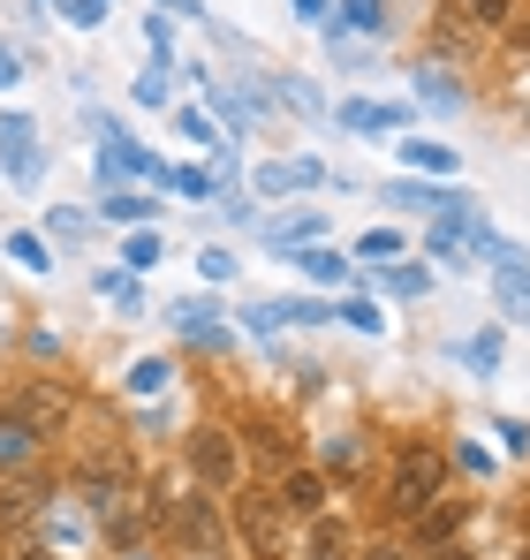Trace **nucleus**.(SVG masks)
<instances>
[{"mask_svg": "<svg viewBox=\"0 0 530 560\" xmlns=\"http://www.w3.org/2000/svg\"><path fill=\"white\" fill-rule=\"evenodd\" d=\"M235 530H243V546L258 560H288V508H280V492L243 485L235 492Z\"/></svg>", "mask_w": 530, "mask_h": 560, "instance_id": "1", "label": "nucleus"}, {"mask_svg": "<svg viewBox=\"0 0 530 560\" xmlns=\"http://www.w3.org/2000/svg\"><path fill=\"white\" fill-rule=\"evenodd\" d=\"M447 485V455L440 447H402V463L387 477V500H394V515H417L425 500H440Z\"/></svg>", "mask_w": 530, "mask_h": 560, "instance_id": "2", "label": "nucleus"}, {"mask_svg": "<svg viewBox=\"0 0 530 560\" xmlns=\"http://www.w3.org/2000/svg\"><path fill=\"white\" fill-rule=\"evenodd\" d=\"M15 417H23V424H31L38 440H54V432H61L69 417H77V401H69L61 386H23V394H15Z\"/></svg>", "mask_w": 530, "mask_h": 560, "instance_id": "3", "label": "nucleus"}, {"mask_svg": "<svg viewBox=\"0 0 530 560\" xmlns=\"http://www.w3.org/2000/svg\"><path fill=\"white\" fill-rule=\"evenodd\" d=\"M189 469H197L205 492L212 485H235V440L228 432H189Z\"/></svg>", "mask_w": 530, "mask_h": 560, "instance_id": "4", "label": "nucleus"}, {"mask_svg": "<svg viewBox=\"0 0 530 560\" xmlns=\"http://www.w3.org/2000/svg\"><path fill=\"white\" fill-rule=\"evenodd\" d=\"M175 538L189 553H220V500H175Z\"/></svg>", "mask_w": 530, "mask_h": 560, "instance_id": "5", "label": "nucleus"}, {"mask_svg": "<svg viewBox=\"0 0 530 560\" xmlns=\"http://www.w3.org/2000/svg\"><path fill=\"white\" fill-rule=\"evenodd\" d=\"M462 523H470V500H425L410 538H417L425 553H440V546H454V530H462Z\"/></svg>", "mask_w": 530, "mask_h": 560, "instance_id": "6", "label": "nucleus"}, {"mask_svg": "<svg viewBox=\"0 0 530 560\" xmlns=\"http://www.w3.org/2000/svg\"><path fill=\"white\" fill-rule=\"evenodd\" d=\"M38 515H46V485H8V492H0V530H8V538H23Z\"/></svg>", "mask_w": 530, "mask_h": 560, "instance_id": "7", "label": "nucleus"}, {"mask_svg": "<svg viewBox=\"0 0 530 560\" xmlns=\"http://www.w3.org/2000/svg\"><path fill=\"white\" fill-rule=\"evenodd\" d=\"M280 508L288 515H326V477L319 469H288L280 477Z\"/></svg>", "mask_w": 530, "mask_h": 560, "instance_id": "8", "label": "nucleus"}, {"mask_svg": "<svg viewBox=\"0 0 530 560\" xmlns=\"http://www.w3.org/2000/svg\"><path fill=\"white\" fill-rule=\"evenodd\" d=\"M0 160H8V175L15 183H38V152H31V121H0Z\"/></svg>", "mask_w": 530, "mask_h": 560, "instance_id": "9", "label": "nucleus"}, {"mask_svg": "<svg viewBox=\"0 0 530 560\" xmlns=\"http://www.w3.org/2000/svg\"><path fill=\"white\" fill-rule=\"evenodd\" d=\"M311 183H326V167H319V160H280V167H258L265 197H288V189H311Z\"/></svg>", "mask_w": 530, "mask_h": 560, "instance_id": "10", "label": "nucleus"}, {"mask_svg": "<svg viewBox=\"0 0 530 560\" xmlns=\"http://www.w3.org/2000/svg\"><path fill=\"white\" fill-rule=\"evenodd\" d=\"M311 560H349V523L311 515Z\"/></svg>", "mask_w": 530, "mask_h": 560, "instance_id": "11", "label": "nucleus"}, {"mask_svg": "<svg viewBox=\"0 0 530 560\" xmlns=\"http://www.w3.org/2000/svg\"><path fill=\"white\" fill-rule=\"evenodd\" d=\"M342 121H349V129H402V106H379V98H349V106H342Z\"/></svg>", "mask_w": 530, "mask_h": 560, "instance_id": "12", "label": "nucleus"}, {"mask_svg": "<svg viewBox=\"0 0 530 560\" xmlns=\"http://www.w3.org/2000/svg\"><path fill=\"white\" fill-rule=\"evenodd\" d=\"M31 447H38V432H31L15 409H0V463H23Z\"/></svg>", "mask_w": 530, "mask_h": 560, "instance_id": "13", "label": "nucleus"}, {"mask_svg": "<svg viewBox=\"0 0 530 560\" xmlns=\"http://www.w3.org/2000/svg\"><path fill=\"white\" fill-rule=\"evenodd\" d=\"M251 440H258V455L265 463H296V432H288V424H251Z\"/></svg>", "mask_w": 530, "mask_h": 560, "instance_id": "14", "label": "nucleus"}, {"mask_svg": "<svg viewBox=\"0 0 530 560\" xmlns=\"http://www.w3.org/2000/svg\"><path fill=\"white\" fill-rule=\"evenodd\" d=\"M394 205H410V212H447V205H454V189H433V183H394Z\"/></svg>", "mask_w": 530, "mask_h": 560, "instance_id": "15", "label": "nucleus"}, {"mask_svg": "<svg viewBox=\"0 0 530 560\" xmlns=\"http://www.w3.org/2000/svg\"><path fill=\"white\" fill-rule=\"evenodd\" d=\"M296 266H303L311 280H349V266H342L334 250H319V243H303V250H296Z\"/></svg>", "mask_w": 530, "mask_h": 560, "instance_id": "16", "label": "nucleus"}, {"mask_svg": "<svg viewBox=\"0 0 530 560\" xmlns=\"http://www.w3.org/2000/svg\"><path fill=\"white\" fill-rule=\"evenodd\" d=\"M265 235H273L280 250H303V243H319V220H273Z\"/></svg>", "mask_w": 530, "mask_h": 560, "instance_id": "17", "label": "nucleus"}, {"mask_svg": "<svg viewBox=\"0 0 530 560\" xmlns=\"http://www.w3.org/2000/svg\"><path fill=\"white\" fill-rule=\"evenodd\" d=\"M342 23H356V31H387V0H342Z\"/></svg>", "mask_w": 530, "mask_h": 560, "instance_id": "18", "label": "nucleus"}, {"mask_svg": "<svg viewBox=\"0 0 530 560\" xmlns=\"http://www.w3.org/2000/svg\"><path fill=\"white\" fill-rule=\"evenodd\" d=\"M402 160H410V167H433V175L454 167V152H447V144H425V137H417V144H402Z\"/></svg>", "mask_w": 530, "mask_h": 560, "instance_id": "19", "label": "nucleus"}, {"mask_svg": "<svg viewBox=\"0 0 530 560\" xmlns=\"http://www.w3.org/2000/svg\"><path fill=\"white\" fill-rule=\"evenodd\" d=\"M417 92L433 98V106H440V114H454V106H462V84H447L440 69H425V84H417Z\"/></svg>", "mask_w": 530, "mask_h": 560, "instance_id": "20", "label": "nucleus"}, {"mask_svg": "<svg viewBox=\"0 0 530 560\" xmlns=\"http://www.w3.org/2000/svg\"><path fill=\"white\" fill-rule=\"evenodd\" d=\"M379 280H387L394 295H425V288H433V280L417 273V266H387V273H379Z\"/></svg>", "mask_w": 530, "mask_h": 560, "instance_id": "21", "label": "nucleus"}, {"mask_svg": "<svg viewBox=\"0 0 530 560\" xmlns=\"http://www.w3.org/2000/svg\"><path fill=\"white\" fill-rule=\"evenodd\" d=\"M273 92L288 98V106H296V114H319V92H311V84H296V77H280V84H273Z\"/></svg>", "mask_w": 530, "mask_h": 560, "instance_id": "22", "label": "nucleus"}, {"mask_svg": "<svg viewBox=\"0 0 530 560\" xmlns=\"http://www.w3.org/2000/svg\"><path fill=\"white\" fill-rule=\"evenodd\" d=\"M168 364H152V357H145V364H137V372H129V386H137V394H160V386H168Z\"/></svg>", "mask_w": 530, "mask_h": 560, "instance_id": "23", "label": "nucleus"}, {"mask_svg": "<svg viewBox=\"0 0 530 560\" xmlns=\"http://www.w3.org/2000/svg\"><path fill=\"white\" fill-rule=\"evenodd\" d=\"M356 250H364V258H394V250H402V235H394V228H371Z\"/></svg>", "mask_w": 530, "mask_h": 560, "instance_id": "24", "label": "nucleus"}, {"mask_svg": "<svg viewBox=\"0 0 530 560\" xmlns=\"http://www.w3.org/2000/svg\"><path fill=\"white\" fill-rule=\"evenodd\" d=\"M334 318H349L356 334H379V326H387V318H379V311H371V303H342V311H334Z\"/></svg>", "mask_w": 530, "mask_h": 560, "instance_id": "25", "label": "nucleus"}, {"mask_svg": "<svg viewBox=\"0 0 530 560\" xmlns=\"http://www.w3.org/2000/svg\"><path fill=\"white\" fill-rule=\"evenodd\" d=\"M114 220H152V197H106Z\"/></svg>", "mask_w": 530, "mask_h": 560, "instance_id": "26", "label": "nucleus"}, {"mask_svg": "<svg viewBox=\"0 0 530 560\" xmlns=\"http://www.w3.org/2000/svg\"><path fill=\"white\" fill-rule=\"evenodd\" d=\"M8 250H15V258H23V266H38V273H46V266H54V258H46V243H38V235H15V243H8Z\"/></svg>", "mask_w": 530, "mask_h": 560, "instance_id": "27", "label": "nucleus"}, {"mask_svg": "<svg viewBox=\"0 0 530 560\" xmlns=\"http://www.w3.org/2000/svg\"><path fill=\"white\" fill-rule=\"evenodd\" d=\"M470 364L493 372V364H500V334H477V341H470Z\"/></svg>", "mask_w": 530, "mask_h": 560, "instance_id": "28", "label": "nucleus"}, {"mask_svg": "<svg viewBox=\"0 0 530 560\" xmlns=\"http://www.w3.org/2000/svg\"><path fill=\"white\" fill-rule=\"evenodd\" d=\"M470 15H477V23H508V15H516V0H470Z\"/></svg>", "mask_w": 530, "mask_h": 560, "instance_id": "29", "label": "nucleus"}, {"mask_svg": "<svg viewBox=\"0 0 530 560\" xmlns=\"http://www.w3.org/2000/svg\"><path fill=\"white\" fill-rule=\"evenodd\" d=\"M356 455H364L356 440H326V463H334V469H356Z\"/></svg>", "mask_w": 530, "mask_h": 560, "instance_id": "30", "label": "nucleus"}, {"mask_svg": "<svg viewBox=\"0 0 530 560\" xmlns=\"http://www.w3.org/2000/svg\"><path fill=\"white\" fill-rule=\"evenodd\" d=\"M129 266H160V235H137L129 243Z\"/></svg>", "mask_w": 530, "mask_h": 560, "instance_id": "31", "label": "nucleus"}, {"mask_svg": "<svg viewBox=\"0 0 530 560\" xmlns=\"http://www.w3.org/2000/svg\"><path fill=\"white\" fill-rule=\"evenodd\" d=\"M15 77H23V69H15V54H0V92H8Z\"/></svg>", "mask_w": 530, "mask_h": 560, "instance_id": "32", "label": "nucleus"}, {"mask_svg": "<svg viewBox=\"0 0 530 560\" xmlns=\"http://www.w3.org/2000/svg\"><path fill=\"white\" fill-rule=\"evenodd\" d=\"M15 560H61V553H46V546H23V553H15Z\"/></svg>", "mask_w": 530, "mask_h": 560, "instance_id": "33", "label": "nucleus"}, {"mask_svg": "<svg viewBox=\"0 0 530 560\" xmlns=\"http://www.w3.org/2000/svg\"><path fill=\"white\" fill-rule=\"evenodd\" d=\"M433 560H470V553H462V546H440V553H433Z\"/></svg>", "mask_w": 530, "mask_h": 560, "instance_id": "34", "label": "nucleus"}, {"mask_svg": "<svg viewBox=\"0 0 530 560\" xmlns=\"http://www.w3.org/2000/svg\"><path fill=\"white\" fill-rule=\"evenodd\" d=\"M168 8H175V15H197V0H168Z\"/></svg>", "mask_w": 530, "mask_h": 560, "instance_id": "35", "label": "nucleus"}, {"mask_svg": "<svg viewBox=\"0 0 530 560\" xmlns=\"http://www.w3.org/2000/svg\"><path fill=\"white\" fill-rule=\"evenodd\" d=\"M371 560H402V546H379V553H371Z\"/></svg>", "mask_w": 530, "mask_h": 560, "instance_id": "36", "label": "nucleus"}, {"mask_svg": "<svg viewBox=\"0 0 530 560\" xmlns=\"http://www.w3.org/2000/svg\"><path fill=\"white\" fill-rule=\"evenodd\" d=\"M296 8H303V15H319V8H326V0H296Z\"/></svg>", "mask_w": 530, "mask_h": 560, "instance_id": "37", "label": "nucleus"}, {"mask_svg": "<svg viewBox=\"0 0 530 560\" xmlns=\"http://www.w3.org/2000/svg\"><path fill=\"white\" fill-rule=\"evenodd\" d=\"M523 560H530V553H523Z\"/></svg>", "mask_w": 530, "mask_h": 560, "instance_id": "38", "label": "nucleus"}]
</instances>
